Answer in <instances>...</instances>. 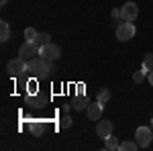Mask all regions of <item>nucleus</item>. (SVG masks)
<instances>
[{
  "mask_svg": "<svg viewBox=\"0 0 153 151\" xmlns=\"http://www.w3.org/2000/svg\"><path fill=\"white\" fill-rule=\"evenodd\" d=\"M45 68H47V59H43L41 55L29 59V68L27 71L33 76V78H45Z\"/></svg>",
  "mask_w": 153,
  "mask_h": 151,
  "instance_id": "1",
  "label": "nucleus"
},
{
  "mask_svg": "<svg viewBox=\"0 0 153 151\" xmlns=\"http://www.w3.org/2000/svg\"><path fill=\"white\" fill-rule=\"evenodd\" d=\"M133 37H135V25L129 23V21H123L117 27V39L118 41H129Z\"/></svg>",
  "mask_w": 153,
  "mask_h": 151,
  "instance_id": "2",
  "label": "nucleus"
},
{
  "mask_svg": "<svg viewBox=\"0 0 153 151\" xmlns=\"http://www.w3.org/2000/svg\"><path fill=\"white\" fill-rule=\"evenodd\" d=\"M27 68H29V63H27V59L23 57H16V59H12L10 63H8V74H10L12 78H19V76H23L25 71H27Z\"/></svg>",
  "mask_w": 153,
  "mask_h": 151,
  "instance_id": "3",
  "label": "nucleus"
},
{
  "mask_svg": "<svg viewBox=\"0 0 153 151\" xmlns=\"http://www.w3.org/2000/svg\"><path fill=\"white\" fill-rule=\"evenodd\" d=\"M39 51H41V47L35 45L33 41H27V43H23V45L19 47V57L23 59H33L39 55Z\"/></svg>",
  "mask_w": 153,
  "mask_h": 151,
  "instance_id": "4",
  "label": "nucleus"
},
{
  "mask_svg": "<svg viewBox=\"0 0 153 151\" xmlns=\"http://www.w3.org/2000/svg\"><path fill=\"white\" fill-rule=\"evenodd\" d=\"M153 139V129L149 127H139L135 131V141L139 143V147H147Z\"/></svg>",
  "mask_w": 153,
  "mask_h": 151,
  "instance_id": "5",
  "label": "nucleus"
},
{
  "mask_svg": "<svg viewBox=\"0 0 153 151\" xmlns=\"http://www.w3.org/2000/svg\"><path fill=\"white\" fill-rule=\"evenodd\" d=\"M39 55L43 59H47V61H55V59L61 55V49H59V45H55V43H47V45L41 47Z\"/></svg>",
  "mask_w": 153,
  "mask_h": 151,
  "instance_id": "6",
  "label": "nucleus"
},
{
  "mask_svg": "<svg viewBox=\"0 0 153 151\" xmlns=\"http://www.w3.org/2000/svg\"><path fill=\"white\" fill-rule=\"evenodd\" d=\"M137 16H139V6H137L135 2H127V4H123V8H120V19H123V21L133 23Z\"/></svg>",
  "mask_w": 153,
  "mask_h": 151,
  "instance_id": "7",
  "label": "nucleus"
},
{
  "mask_svg": "<svg viewBox=\"0 0 153 151\" xmlns=\"http://www.w3.org/2000/svg\"><path fill=\"white\" fill-rule=\"evenodd\" d=\"M112 129H114L112 121H100V123L96 125V135L102 137V139H106V137L112 135Z\"/></svg>",
  "mask_w": 153,
  "mask_h": 151,
  "instance_id": "8",
  "label": "nucleus"
},
{
  "mask_svg": "<svg viewBox=\"0 0 153 151\" xmlns=\"http://www.w3.org/2000/svg\"><path fill=\"white\" fill-rule=\"evenodd\" d=\"M86 112H88V118L90 121H100V116H102V102H90L88 108H86Z\"/></svg>",
  "mask_w": 153,
  "mask_h": 151,
  "instance_id": "9",
  "label": "nucleus"
},
{
  "mask_svg": "<svg viewBox=\"0 0 153 151\" xmlns=\"http://www.w3.org/2000/svg\"><path fill=\"white\" fill-rule=\"evenodd\" d=\"M47 102V98L45 96H41V94H27V104H31L33 108H41V106Z\"/></svg>",
  "mask_w": 153,
  "mask_h": 151,
  "instance_id": "10",
  "label": "nucleus"
},
{
  "mask_svg": "<svg viewBox=\"0 0 153 151\" xmlns=\"http://www.w3.org/2000/svg\"><path fill=\"white\" fill-rule=\"evenodd\" d=\"M88 104H90V102H88V98H86L84 94H78V96H76V100L71 102V108H76V110H86Z\"/></svg>",
  "mask_w": 153,
  "mask_h": 151,
  "instance_id": "11",
  "label": "nucleus"
},
{
  "mask_svg": "<svg viewBox=\"0 0 153 151\" xmlns=\"http://www.w3.org/2000/svg\"><path fill=\"white\" fill-rule=\"evenodd\" d=\"M29 131H31L35 137H41V135H43V131H45L43 121H31V123H29Z\"/></svg>",
  "mask_w": 153,
  "mask_h": 151,
  "instance_id": "12",
  "label": "nucleus"
},
{
  "mask_svg": "<svg viewBox=\"0 0 153 151\" xmlns=\"http://www.w3.org/2000/svg\"><path fill=\"white\" fill-rule=\"evenodd\" d=\"M104 147L108 151H117V149H120V143L117 141V137L110 135V137H106V139H104Z\"/></svg>",
  "mask_w": 153,
  "mask_h": 151,
  "instance_id": "13",
  "label": "nucleus"
},
{
  "mask_svg": "<svg viewBox=\"0 0 153 151\" xmlns=\"http://www.w3.org/2000/svg\"><path fill=\"white\" fill-rule=\"evenodd\" d=\"M49 39H51L49 33H37V37L33 39V43L39 45V47H43V45H47V43H49Z\"/></svg>",
  "mask_w": 153,
  "mask_h": 151,
  "instance_id": "14",
  "label": "nucleus"
},
{
  "mask_svg": "<svg viewBox=\"0 0 153 151\" xmlns=\"http://www.w3.org/2000/svg\"><path fill=\"white\" fill-rule=\"evenodd\" d=\"M10 39V27H8V23H0V41H8Z\"/></svg>",
  "mask_w": 153,
  "mask_h": 151,
  "instance_id": "15",
  "label": "nucleus"
},
{
  "mask_svg": "<svg viewBox=\"0 0 153 151\" xmlns=\"http://www.w3.org/2000/svg\"><path fill=\"white\" fill-rule=\"evenodd\" d=\"M143 70L153 71V53H145L143 55Z\"/></svg>",
  "mask_w": 153,
  "mask_h": 151,
  "instance_id": "16",
  "label": "nucleus"
},
{
  "mask_svg": "<svg viewBox=\"0 0 153 151\" xmlns=\"http://www.w3.org/2000/svg\"><path fill=\"white\" fill-rule=\"evenodd\" d=\"M120 149L123 151H135V149H139V143L137 141H123L120 143Z\"/></svg>",
  "mask_w": 153,
  "mask_h": 151,
  "instance_id": "17",
  "label": "nucleus"
},
{
  "mask_svg": "<svg viewBox=\"0 0 153 151\" xmlns=\"http://www.w3.org/2000/svg\"><path fill=\"white\" fill-rule=\"evenodd\" d=\"M96 100H98V102H102V104L108 102V100H110V90H108V88H102V90L98 92V96H96Z\"/></svg>",
  "mask_w": 153,
  "mask_h": 151,
  "instance_id": "18",
  "label": "nucleus"
},
{
  "mask_svg": "<svg viewBox=\"0 0 153 151\" xmlns=\"http://www.w3.org/2000/svg\"><path fill=\"white\" fill-rule=\"evenodd\" d=\"M55 74H57L55 63H53V61H47V68H45V78H55Z\"/></svg>",
  "mask_w": 153,
  "mask_h": 151,
  "instance_id": "19",
  "label": "nucleus"
},
{
  "mask_svg": "<svg viewBox=\"0 0 153 151\" xmlns=\"http://www.w3.org/2000/svg\"><path fill=\"white\" fill-rule=\"evenodd\" d=\"M59 127H61V129H70L71 127V116L70 115H63V116H61V121H59Z\"/></svg>",
  "mask_w": 153,
  "mask_h": 151,
  "instance_id": "20",
  "label": "nucleus"
},
{
  "mask_svg": "<svg viewBox=\"0 0 153 151\" xmlns=\"http://www.w3.org/2000/svg\"><path fill=\"white\" fill-rule=\"evenodd\" d=\"M35 37H37V31L33 27H27V29H25V39H27V41H33Z\"/></svg>",
  "mask_w": 153,
  "mask_h": 151,
  "instance_id": "21",
  "label": "nucleus"
},
{
  "mask_svg": "<svg viewBox=\"0 0 153 151\" xmlns=\"http://www.w3.org/2000/svg\"><path fill=\"white\" fill-rule=\"evenodd\" d=\"M145 74H149V71H145V70H141V71H135V74H133V80L137 82V84H141V82H143V78H145Z\"/></svg>",
  "mask_w": 153,
  "mask_h": 151,
  "instance_id": "22",
  "label": "nucleus"
},
{
  "mask_svg": "<svg viewBox=\"0 0 153 151\" xmlns=\"http://www.w3.org/2000/svg\"><path fill=\"white\" fill-rule=\"evenodd\" d=\"M35 92H37V82L33 80L31 84H29V94H35Z\"/></svg>",
  "mask_w": 153,
  "mask_h": 151,
  "instance_id": "23",
  "label": "nucleus"
},
{
  "mask_svg": "<svg viewBox=\"0 0 153 151\" xmlns=\"http://www.w3.org/2000/svg\"><path fill=\"white\" fill-rule=\"evenodd\" d=\"M110 14H112V19H117V21H118V19H120V8H114ZM120 21H123V19H120Z\"/></svg>",
  "mask_w": 153,
  "mask_h": 151,
  "instance_id": "24",
  "label": "nucleus"
},
{
  "mask_svg": "<svg viewBox=\"0 0 153 151\" xmlns=\"http://www.w3.org/2000/svg\"><path fill=\"white\" fill-rule=\"evenodd\" d=\"M149 84L153 86V71H149Z\"/></svg>",
  "mask_w": 153,
  "mask_h": 151,
  "instance_id": "25",
  "label": "nucleus"
},
{
  "mask_svg": "<svg viewBox=\"0 0 153 151\" xmlns=\"http://www.w3.org/2000/svg\"><path fill=\"white\" fill-rule=\"evenodd\" d=\"M6 2H8V0H0V4H2V6H6Z\"/></svg>",
  "mask_w": 153,
  "mask_h": 151,
  "instance_id": "26",
  "label": "nucleus"
},
{
  "mask_svg": "<svg viewBox=\"0 0 153 151\" xmlns=\"http://www.w3.org/2000/svg\"><path fill=\"white\" fill-rule=\"evenodd\" d=\"M151 129H153V118H151Z\"/></svg>",
  "mask_w": 153,
  "mask_h": 151,
  "instance_id": "27",
  "label": "nucleus"
}]
</instances>
